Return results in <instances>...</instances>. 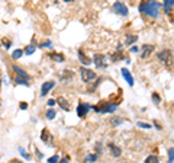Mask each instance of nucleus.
I'll return each mask as SVG.
<instances>
[{"label": "nucleus", "instance_id": "10", "mask_svg": "<svg viewBox=\"0 0 174 163\" xmlns=\"http://www.w3.org/2000/svg\"><path fill=\"white\" fill-rule=\"evenodd\" d=\"M54 86H55L54 80H48V82L42 83V87H41V96H47V95H48V92L52 89Z\"/></svg>", "mask_w": 174, "mask_h": 163}, {"label": "nucleus", "instance_id": "29", "mask_svg": "<svg viewBox=\"0 0 174 163\" xmlns=\"http://www.w3.org/2000/svg\"><path fill=\"white\" fill-rule=\"evenodd\" d=\"M174 162V147H170L168 149V163Z\"/></svg>", "mask_w": 174, "mask_h": 163}, {"label": "nucleus", "instance_id": "6", "mask_svg": "<svg viewBox=\"0 0 174 163\" xmlns=\"http://www.w3.org/2000/svg\"><path fill=\"white\" fill-rule=\"evenodd\" d=\"M93 61H94V64H96V67H97V68L108 67V61H106V57H104L103 54H96Z\"/></svg>", "mask_w": 174, "mask_h": 163}, {"label": "nucleus", "instance_id": "28", "mask_svg": "<svg viewBox=\"0 0 174 163\" xmlns=\"http://www.w3.org/2000/svg\"><path fill=\"white\" fill-rule=\"evenodd\" d=\"M145 163H160V162H158V157H157V156L151 154V156H148V157L145 159Z\"/></svg>", "mask_w": 174, "mask_h": 163}, {"label": "nucleus", "instance_id": "38", "mask_svg": "<svg viewBox=\"0 0 174 163\" xmlns=\"http://www.w3.org/2000/svg\"><path fill=\"white\" fill-rule=\"evenodd\" d=\"M19 107H21V109H26L28 103H26V102H21V103H19Z\"/></svg>", "mask_w": 174, "mask_h": 163}, {"label": "nucleus", "instance_id": "17", "mask_svg": "<svg viewBox=\"0 0 174 163\" xmlns=\"http://www.w3.org/2000/svg\"><path fill=\"white\" fill-rule=\"evenodd\" d=\"M49 57H51L54 61H57V63H62L65 60L64 54H61V52H51V54H49Z\"/></svg>", "mask_w": 174, "mask_h": 163}, {"label": "nucleus", "instance_id": "8", "mask_svg": "<svg viewBox=\"0 0 174 163\" xmlns=\"http://www.w3.org/2000/svg\"><path fill=\"white\" fill-rule=\"evenodd\" d=\"M90 108H92V105H89V103H78V107H77V115L80 118L86 117L87 112L90 111Z\"/></svg>", "mask_w": 174, "mask_h": 163}, {"label": "nucleus", "instance_id": "36", "mask_svg": "<svg viewBox=\"0 0 174 163\" xmlns=\"http://www.w3.org/2000/svg\"><path fill=\"white\" fill-rule=\"evenodd\" d=\"M129 51H130V52H138V51H139V48H138L136 45H132V47L129 48Z\"/></svg>", "mask_w": 174, "mask_h": 163}, {"label": "nucleus", "instance_id": "35", "mask_svg": "<svg viewBox=\"0 0 174 163\" xmlns=\"http://www.w3.org/2000/svg\"><path fill=\"white\" fill-rule=\"evenodd\" d=\"M55 103H57L55 99H48V101H47V105H48V107H54Z\"/></svg>", "mask_w": 174, "mask_h": 163}, {"label": "nucleus", "instance_id": "14", "mask_svg": "<svg viewBox=\"0 0 174 163\" xmlns=\"http://www.w3.org/2000/svg\"><path fill=\"white\" fill-rule=\"evenodd\" d=\"M78 58H80V63L84 64V66H90V64L93 63V60H90V58L84 54V51L83 50H78Z\"/></svg>", "mask_w": 174, "mask_h": 163}, {"label": "nucleus", "instance_id": "13", "mask_svg": "<svg viewBox=\"0 0 174 163\" xmlns=\"http://www.w3.org/2000/svg\"><path fill=\"white\" fill-rule=\"evenodd\" d=\"M120 73H122L123 79L128 82L129 86H134V77H132V74H130V72L128 70V68H122V70H120Z\"/></svg>", "mask_w": 174, "mask_h": 163}, {"label": "nucleus", "instance_id": "16", "mask_svg": "<svg viewBox=\"0 0 174 163\" xmlns=\"http://www.w3.org/2000/svg\"><path fill=\"white\" fill-rule=\"evenodd\" d=\"M60 79H61V82H70L71 79H73V73H71L70 70H64L62 73H61V76H60Z\"/></svg>", "mask_w": 174, "mask_h": 163}, {"label": "nucleus", "instance_id": "26", "mask_svg": "<svg viewBox=\"0 0 174 163\" xmlns=\"http://www.w3.org/2000/svg\"><path fill=\"white\" fill-rule=\"evenodd\" d=\"M123 122V119L120 118V117H115V118H110V124H112V125H115V127H116V125H119V124H122Z\"/></svg>", "mask_w": 174, "mask_h": 163}, {"label": "nucleus", "instance_id": "23", "mask_svg": "<svg viewBox=\"0 0 174 163\" xmlns=\"http://www.w3.org/2000/svg\"><path fill=\"white\" fill-rule=\"evenodd\" d=\"M163 6H164V10H165V13H168L170 9L174 6V0H165Z\"/></svg>", "mask_w": 174, "mask_h": 163}, {"label": "nucleus", "instance_id": "7", "mask_svg": "<svg viewBox=\"0 0 174 163\" xmlns=\"http://www.w3.org/2000/svg\"><path fill=\"white\" fill-rule=\"evenodd\" d=\"M12 70L16 73L17 77H22V79H26V80L31 82V76H29V74H28L22 67H19V66H16V64H13V66H12Z\"/></svg>", "mask_w": 174, "mask_h": 163}, {"label": "nucleus", "instance_id": "37", "mask_svg": "<svg viewBox=\"0 0 174 163\" xmlns=\"http://www.w3.org/2000/svg\"><path fill=\"white\" fill-rule=\"evenodd\" d=\"M96 150H97V154H100V153H102V144H100V143H97V144H96Z\"/></svg>", "mask_w": 174, "mask_h": 163}, {"label": "nucleus", "instance_id": "40", "mask_svg": "<svg viewBox=\"0 0 174 163\" xmlns=\"http://www.w3.org/2000/svg\"><path fill=\"white\" fill-rule=\"evenodd\" d=\"M154 125H155V127H157L158 130H161V125H160V124H157V121H155V122H154Z\"/></svg>", "mask_w": 174, "mask_h": 163}, {"label": "nucleus", "instance_id": "20", "mask_svg": "<svg viewBox=\"0 0 174 163\" xmlns=\"http://www.w3.org/2000/svg\"><path fill=\"white\" fill-rule=\"evenodd\" d=\"M99 157V154L97 153H92V154H87V157L84 159V162L86 163H93V162H96Z\"/></svg>", "mask_w": 174, "mask_h": 163}, {"label": "nucleus", "instance_id": "1", "mask_svg": "<svg viewBox=\"0 0 174 163\" xmlns=\"http://www.w3.org/2000/svg\"><path fill=\"white\" fill-rule=\"evenodd\" d=\"M160 7H161V3H157V2H142L138 9H139L141 13L147 15V16L157 17Z\"/></svg>", "mask_w": 174, "mask_h": 163}, {"label": "nucleus", "instance_id": "32", "mask_svg": "<svg viewBox=\"0 0 174 163\" xmlns=\"http://www.w3.org/2000/svg\"><path fill=\"white\" fill-rule=\"evenodd\" d=\"M58 162H60V157H58L57 154H55V156H52V157H49V159H48V163H58Z\"/></svg>", "mask_w": 174, "mask_h": 163}, {"label": "nucleus", "instance_id": "5", "mask_svg": "<svg viewBox=\"0 0 174 163\" xmlns=\"http://www.w3.org/2000/svg\"><path fill=\"white\" fill-rule=\"evenodd\" d=\"M112 12L116 13V15H120V16H126L128 15V7L122 2H115L113 6H112Z\"/></svg>", "mask_w": 174, "mask_h": 163}, {"label": "nucleus", "instance_id": "25", "mask_svg": "<svg viewBox=\"0 0 174 163\" xmlns=\"http://www.w3.org/2000/svg\"><path fill=\"white\" fill-rule=\"evenodd\" d=\"M55 115H57V114H55V111L52 109V108H49L48 111L45 112V117H47V119H54Z\"/></svg>", "mask_w": 174, "mask_h": 163}, {"label": "nucleus", "instance_id": "15", "mask_svg": "<svg viewBox=\"0 0 174 163\" xmlns=\"http://www.w3.org/2000/svg\"><path fill=\"white\" fill-rule=\"evenodd\" d=\"M57 103H58V105H60L62 109H65V111H68V109H70V102L67 101L64 96H58V99H57Z\"/></svg>", "mask_w": 174, "mask_h": 163}, {"label": "nucleus", "instance_id": "42", "mask_svg": "<svg viewBox=\"0 0 174 163\" xmlns=\"http://www.w3.org/2000/svg\"><path fill=\"white\" fill-rule=\"evenodd\" d=\"M36 156H38V157H39V159H42V153H39V152H38V150H36Z\"/></svg>", "mask_w": 174, "mask_h": 163}, {"label": "nucleus", "instance_id": "18", "mask_svg": "<svg viewBox=\"0 0 174 163\" xmlns=\"http://www.w3.org/2000/svg\"><path fill=\"white\" fill-rule=\"evenodd\" d=\"M136 41H138V37H136V35H126L125 44L129 45V47H132V45H135Z\"/></svg>", "mask_w": 174, "mask_h": 163}, {"label": "nucleus", "instance_id": "41", "mask_svg": "<svg viewBox=\"0 0 174 163\" xmlns=\"http://www.w3.org/2000/svg\"><path fill=\"white\" fill-rule=\"evenodd\" d=\"M10 163H23V162H21V160H16V159H13Z\"/></svg>", "mask_w": 174, "mask_h": 163}, {"label": "nucleus", "instance_id": "34", "mask_svg": "<svg viewBox=\"0 0 174 163\" xmlns=\"http://www.w3.org/2000/svg\"><path fill=\"white\" fill-rule=\"evenodd\" d=\"M3 45H5V48L6 50H9V48H10V45H12V41L10 40H7V41H3Z\"/></svg>", "mask_w": 174, "mask_h": 163}, {"label": "nucleus", "instance_id": "2", "mask_svg": "<svg viewBox=\"0 0 174 163\" xmlns=\"http://www.w3.org/2000/svg\"><path fill=\"white\" fill-rule=\"evenodd\" d=\"M157 58L160 60L161 63H164L167 67H171L174 64V57H173V52L170 50H161L157 52Z\"/></svg>", "mask_w": 174, "mask_h": 163}, {"label": "nucleus", "instance_id": "4", "mask_svg": "<svg viewBox=\"0 0 174 163\" xmlns=\"http://www.w3.org/2000/svg\"><path fill=\"white\" fill-rule=\"evenodd\" d=\"M80 76H81V80L84 83H89L92 80L96 79V73L90 70V68H86V67H81L80 68Z\"/></svg>", "mask_w": 174, "mask_h": 163}, {"label": "nucleus", "instance_id": "22", "mask_svg": "<svg viewBox=\"0 0 174 163\" xmlns=\"http://www.w3.org/2000/svg\"><path fill=\"white\" fill-rule=\"evenodd\" d=\"M35 50H36V48H35V45L31 44V45H28V47H25V50H23V52H25L26 56H32L33 52H35Z\"/></svg>", "mask_w": 174, "mask_h": 163}, {"label": "nucleus", "instance_id": "33", "mask_svg": "<svg viewBox=\"0 0 174 163\" xmlns=\"http://www.w3.org/2000/svg\"><path fill=\"white\" fill-rule=\"evenodd\" d=\"M19 152H21V154H22V156H23L25 159H29V157H31V156H29V154L25 152V149H23V147H19Z\"/></svg>", "mask_w": 174, "mask_h": 163}, {"label": "nucleus", "instance_id": "43", "mask_svg": "<svg viewBox=\"0 0 174 163\" xmlns=\"http://www.w3.org/2000/svg\"><path fill=\"white\" fill-rule=\"evenodd\" d=\"M2 83H3V76L0 74V89H2Z\"/></svg>", "mask_w": 174, "mask_h": 163}, {"label": "nucleus", "instance_id": "21", "mask_svg": "<svg viewBox=\"0 0 174 163\" xmlns=\"http://www.w3.org/2000/svg\"><path fill=\"white\" fill-rule=\"evenodd\" d=\"M15 83L16 84H23V86H26V87H29L31 86V83H29V80H26V79H22V77H15Z\"/></svg>", "mask_w": 174, "mask_h": 163}, {"label": "nucleus", "instance_id": "12", "mask_svg": "<svg viewBox=\"0 0 174 163\" xmlns=\"http://www.w3.org/2000/svg\"><path fill=\"white\" fill-rule=\"evenodd\" d=\"M109 150H110V153H112L113 157H119L120 154H122V149H120L119 146L113 144V143H109Z\"/></svg>", "mask_w": 174, "mask_h": 163}, {"label": "nucleus", "instance_id": "39", "mask_svg": "<svg viewBox=\"0 0 174 163\" xmlns=\"http://www.w3.org/2000/svg\"><path fill=\"white\" fill-rule=\"evenodd\" d=\"M58 163H68V159H67V157L61 159V160H60V162H58Z\"/></svg>", "mask_w": 174, "mask_h": 163}, {"label": "nucleus", "instance_id": "31", "mask_svg": "<svg viewBox=\"0 0 174 163\" xmlns=\"http://www.w3.org/2000/svg\"><path fill=\"white\" fill-rule=\"evenodd\" d=\"M44 47H49V48H51V47H52V42H51V41H44V42H41V44H39V48H44Z\"/></svg>", "mask_w": 174, "mask_h": 163}, {"label": "nucleus", "instance_id": "27", "mask_svg": "<svg viewBox=\"0 0 174 163\" xmlns=\"http://www.w3.org/2000/svg\"><path fill=\"white\" fill-rule=\"evenodd\" d=\"M151 96H152V102H154L155 105H158V103L161 102V96H160V93H157V92H154V93H152Z\"/></svg>", "mask_w": 174, "mask_h": 163}, {"label": "nucleus", "instance_id": "44", "mask_svg": "<svg viewBox=\"0 0 174 163\" xmlns=\"http://www.w3.org/2000/svg\"><path fill=\"white\" fill-rule=\"evenodd\" d=\"M0 107H2V103H0Z\"/></svg>", "mask_w": 174, "mask_h": 163}, {"label": "nucleus", "instance_id": "11", "mask_svg": "<svg viewBox=\"0 0 174 163\" xmlns=\"http://www.w3.org/2000/svg\"><path fill=\"white\" fill-rule=\"evenodd\" d=\"M41 140H42L44 143H47V144H51V141H52V135H51V133H49L48 128L42 130V133H41Z\"/></svg>", "mask_w": 174, "mask_h": 163}, {"label": "nucleus", "instance_id": "30", "mask_svg": "<svg viewBox=\"0 0 174 163\" xmlns=\"http://www.w3.org/2000/svg\"><path fill=\"white\" fill-rule=\"evenodd\" d=\"M138 127L139 128H145V130H149L152 127L151 124H147V122H138Z\"/></svg>", "mask_w": 174, "mask_h": 163}, {"label": "nucleus", "instance_id": "3", "mask_svg": "<svg viewBox=\"0 0 174 163\" xmlns=\"http://www.w3.org/2000/svg\"><path fill=\"white\" fill-rule=\"evenodd\" d=\"M93 109L97 111V112H102V114L115 112V111L118 109V103H115V102H106L102 107H93Z\"/></svg>", "mask_w": 174, "mask_h": 163}, {"label": "nucleus", "instance_id": "24", "mask_svg": "<svg viewBox=\"0 0 174 163\" xmlns=\"http://www.w3.org/2000/svg\"><path fill=\"white\" fill-rule=\"evenodd\" d=\"M22 54H23V50H21V48H17V50H15L13 52H12V58L13 60H17V58H21Z\"/></svg>", "mask_w": 174, "mask_h": 163}, {"label": "nucleus", "instance_id": "9", "mask_svg": "<svg viewBox=\"0 0 174 163\" xmlns=\"http://www.w3.org/2000/svg\"><path fill=\"white\" fill-rule=\"evenodd\" d=\"M154 50H155V47H154V45H151V44H144V47H142L141 58H142V60L148 58V57H149L152 52H154Z\"/></svg>", "mask_w": 174, "mask_h": 163}, {"label": "nucleus", "instance_id": "19", "mask_svg": "<svg viewBox=\"0 0 174 163\" xmlns=\"http://www.w3.org/2000/svg\"><path fill=\"white\" fill-rule=\"evenodd\" d=\"M120 58H123V54H122V52H120V47H118V52H115V54H112V56H110V60H112V61H119Z\"/></svg>", "mask_w": 174, "mask_h": 163}]
</instances>
